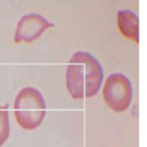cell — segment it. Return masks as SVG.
<instances>
[{
    "label": "cell",
    "mask_w": 147,
    "mask_h": 147,
    "mask_svg": "<svg viewBox=\"0 0 147 147\" xmlns=\"http://www.w3.org/2000/svg\"><path fill=\"white\" fill-rule=\"evenodd\" d=\"M103 84V68L90 52L78 51L67 67V90L74 100L92 98Z\"/></svg>",
    "instance_id": "1"
},
{
    "label": "cell",
    "mask_w": 147,
    "mask_h": 147,
    "mask_svg": "<svg viewBox=\"0 0 147 147\" xmlns=\"http://www.w3.org/2000/svg\"><path fill=\"white\" fill-rule=\"evenodd\" d=\"M14 115L24 130H35L46 117V101L35 87H24L14 100Z\"/></svg>",
    "instance_id": "2"
},
{
    "label": "cell",
    "mask_w": 147,
    "mask_h": 147,
    "mask_svg": "<svg viewBox=\"0 0 147 147\" xmlns=\"http://www.w3.org/2000/svg\"><path fill=\"white\" fill-rule=\"evenodd\" d=\"M103 98L115 112H123L130 108L133 100L131 81L122 73H112L106 78L103 86Z\"/></svg>",
    "instance_id": "3"
},
{
    "label": "cell",
    "mask_w": 147,
    "mask_h": 147,
    "mask_svg": "<svg viewBox=\"0 0 147 147\" xmlns=\"http://www.w3.org/2000/svg\"><path fill=\"white\" fill-rule=\"evenodd\" d=\"M52 27V22H49L45 16L36 13L24 14L19 19L14 33V43H32L38 40L48 29Z\"/></svg>",
    "instance_id": "4"
},
{
    "label": "cell",
    "mask_w": 147,
    "mask_h": 147,
    "mask_svg": "<svg viewBox=\"0 0 147 147\" xmlns=\"http://www.w3.org/2000/svg\"><path fill=\"white\" fill-rule=\"evenodd\" d=\"M117 27L125 38L138 43L139 41V19L131 10H122L117 14Z\"/></svg>",
    "instance_id": "5"
},
{
    "label": "cell",
    "mask_w": 147,
    "mask_h": 147,
    "mask_svg": "<svg viewBox=\"0 0 147 147\" xmlns=\"http://www.w3.org/2000/svg\"><path fill=\"white\" fill-rule=\"evenodd\" d=\"M10 136V117L7 109H0V147L7 142Z\"/></svg>",
    "instance_id": "6"
}]
</instances>
